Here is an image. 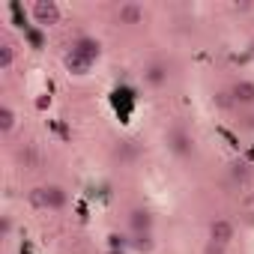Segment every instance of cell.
<instances>
[{"label":"cell","mask_w":254,"mask_h":254,"mask_svg":"<svg viewBox=\"0 0 254 254\" xmlns=\"http://www.w3.org/2000/svg\"><path fill=\"white\" fill-rule=\"evenodd\" d=\"M99 54H102V45L96 42V39H90V36H81L75 45H72V51L66 54V69L69 72H75V75H84V72H90V66L99 60Z\"/></svg>","instance_id":"obj_1"},{"label":"cell","mask_w":254,"mask_h":254,"mask_svg":"<svg viewBox=\"0 0 254 254\" xmlns=\"http://www.w3.org/2000/svg\"><path fill=\"white\" fill-rule=\"evenodd\" d=\"M30 203L39 209H63L66 206V191L60 186H39L30 191Z\"/></svg>","instance_id":"obj_2"},{"label":"cell","mask_w":254,"mask_h":254,"mask_svg":"<svg viewBox=\"0 0 254 254\" xmlns=\"http://www.w3.org/2000/svg\"><path fill=\"white\" fill-rule=\"evenodd\" d=\"M33 18H36V24H57L60 21V9H57V3L54 0H36L33 3Z\"/></svg>","instance_id":"obj_3"},{"label":"cell","mask_w":254,"mask_h":254,"mask_svg":"<svg viewBox=\"0 0 254 254\" xmlns=\"http://www.w3.org/2000/svg\"><path fill=\"white\" fill-rule=\"evenodd\" d=\"M111 105L117 108L120 117H129V111H132V105H135V93H132L129 87H117V90L111 93Z\"/></svg>","instance_id":"obj_4"},{"label":"cell","mask_w":254,"mask_h":254,"mask_svg":"<svg viewBox=\"0 0 254 254\" xmlns=\"http://www.w3.org/2000/svg\"><path fill=\"white\" fill-rule=\"evenodd\" d=\"M209 236H212V242H215V245H227V242L233 239V224H230V221H224V218H218V221H212Z\"/></svg>","instance_id":"obj_5"},{"label":"cell","mask_w":254,"mask_h":254,"mask_svg":"<svg viewBox=\"0 0 254 254\" xmlns=\"http://www.w3.org/2000/svg\"><path fill=\"white\" fill-rule=\"evenodd\" d=\"M150 227H153V215L147 209H135L132 212V230L135 233H150Z\"/></svg>","instance_id":"obj_6"},{"label":"cell","mask_w":254,"mask_h":254,"mask_svg":"<svg viewBox=\"0 0 254 254\" xmlns=\"http://www.w3.org/2000/svg\"><path fill=\"white\" fill-rule=\"evenodd\" d=\"M171 150H174L177 156H189V153H191V141H189V135L177 129V132L171 135Z\"/></svg>","instance_id":"obj_7"},{"label":"cell","mask_w":254,"mask_h":254,"mask_svg":"<svg viewBox=\"0 0 254 254\" xmlns=\"http://www.w3.org/2000/svg\"><path fill=\"white\" fill-rule=\"evenodd\" d=\"M141 18H144V9L135 6V3H126V6L120 9V21H123V24H138Z\"/></svg>","instance_id":"obj_8"},{"label":"cell","mask_w":254,"mask_h":254,"mask_svg":"<svg viewBox=\"0 0 254 254\" xmlns=\"http://www.w3.org/2000/svg\"><path fill=\"white\" fill-rule=\"evenodd\" d=\"M9 12H12V24L15 27H21L24 33L30 30V24H27V15H24V6L18 3V0H12V3H9Z\"/></svg>","instance_id":"obj_9"},{"label":"cell","mask_w":254,"mask_h":254,"mask_svg":"<svg viewBox=\"0 0 254 254\" xmlns=\"http://www.w3.org/2000/svg\"><path fill=\"white\" fill-rule=\"evenodd\" d=\"M147 81L156 84V87L165 84V81H168V66H165V63H153V66L147 69Z\"/></svg>","instance_id":"obj_10"},{"label":"cell","mask_w":254,"mask_h":254,"mask_svg":"<svg viewBox=\"0 0 254 254\" xmlns=\"http://www.w3.org/2000/svg\"><path fill=\"white\" fill-rule=\"evenodd\" d=\"M230 93L236 102H254V84H248V81H239Z\"/></svg>","instance_id":"obj_11"},{"label":"cell","mask_w":254,"mask_h":254,"mask_svg":"<svg viewBox=\"0 0 254 254\" xmlns=\"http://www.w3.org/2000/svg\"><path fill=\"white\" fill-rule=\"evenodd\" d=\"M12 126H15V114H12V108H0V129L3 132H12Z\"/></svg>","instance_id":"obj_12"},{"label":"cell","mask_w":254,"mask_h":254,"mask_svg":"<svg viewBox=\"0 0 254 254\" xmlns=\"http://www.w3.org/2000/svg\"><path fill=\"white\" fill-rule=\"evenodd\" d=\"M12 60H15V51H12L9 42H3V45H0V69H9Z\"/></svg>","instance_id":"obj_13"},{"label":"cell","mask_w":254,"mask_h":254,"mask_svg":"<svg viewBox=\"0 0 254 254\" xmlns=\"http://www.w3.org/2000/svg\"><path fill=\"white\" fill-rule=\"evenodd\" d=\"M132 245H135L138 251H153V236H150V233H135Z\"/></svg>","instance_id":"obj_14"},{"label":"cell","mask_w":254,"mask_h":254,"mask_svg":"<svg viewBox=\"0 0 254 254\" xmlns=\"http://www.w3.org/2000/svg\"><path fill=\"white\" fill-rule=\"evenodd\" d=\"M27 42H30L33 48H42V42H45V39H42V30L30 27V30H27Z\"/></svg>","instance_id":"obj_15"},{"label":"cell","mask_w":254,"mask_h":254,"mask_svg":"<svg viewBox=\"0 0 254 254\" xmlns=\"http://www.w3.org/2000/svg\"><path fill=\"white\" fill-rule=\"evenodd\" d=\"M108 242H111V248H114V251H123V245H126V236H120V233H111V236H108Z\"/></svg>","instance_id":"obj_16"},{"label":"cell","mask_w":254,"mask_h":254,"mask_svg":"<svg viewBox=\"0 0 254 254\" xmlns=\"http://www.w3.org/2000/svg\"><path fill=\"white\" fill-rule=\"evenodd\" d=\"M9 230H12V221L3 215V218H0V233H3V236H9Z\"/></svg>","instance_id":"obj_17"},{"label":"cell","mask_w":254,"mask_h":254,"mask_svg":"<svg viewBox=\"0 0 254 254\" xmlns=\"http://www.w3.org/2000/svg\"><path fill=\"white\" fill-rule=\"evenodd\" d=\"M108 254H123V251H114V248H111V251H108Z\"/></svg>","instance_id":"obj_18"}]
</instances>
